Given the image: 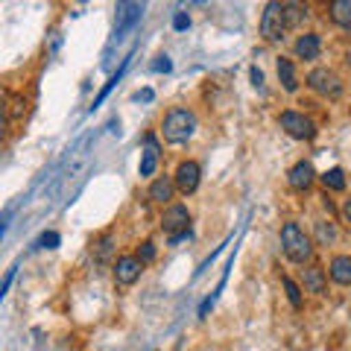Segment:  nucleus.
Returning a JSON list of instances; mask_svg holds the SVG:
<instances>
[{"label": "nucleus", "instance_id": "nucleus-12", "mask_svg": "<svg viewBox=\"0 0 351 351\" xmlns=\"http://www.w3.org/2000/svg\"><path fill=\"white\" fill-rule=\"evenodd\" d=\"M328 276H331V281L339 284V287H348L351 284V258L348 255L331 258V263H328Z\"/></svg>", "mask_w": 351, "mask_h": 351}, {"label": "nucleus", "instance_id": "nucleus-29", "mask_svg": "<svg viewBox=\"0 0 351 351\" xmlns=\"http://www.w3.org/2000/svg\"><path fill=\"white\" fill-rule=\"evenodd\" d=\"M343 217H346V223L351 226V199H346V205H343Z\"/></svg>", "mask_w": 351, "mask_h": 351}, {"label": "nucleus", "instance_id": "nucleus-19", "mask_svg": "<svg viewBox=\"0 0 351 351\" xmlns=\"http://www.w3.org/2000/svg\"><path fill=\"white\" fill-rule=\"evenodd\" d=\"M284 12H287V27H299L307 18V6H302V0H290L284 3Z\"/></svg>", "mask_w": 351, "mask_h": 351}, {"label": "nucleus", "instance_id": "nucleus-5", "mask_svg": "<svg viewBox=\"0 0 351 351\" xmlns=\"http://www.w3.org/2000/svg\"><path fill=\"white\" fill-rule=\"evenodd\" d=\"M278 123L295 141H313L316 138V123L307 114H302V112H281Z\"/></svg>", "mask_w": 351, "mask_h": 351}, {"label": "nucleus", "instance_id": "nucleus-17", "mask_svg": "<svg viewBox=\"0 0 351 351\" xmlns=\"http://www.w3.org/2000/svg\"><path fill=\"white\" fill-rule=\"evenodd\" d=\"M319 182L325 184V191H334V193L346 191V173L339 170V167H331V170H325V173L319 176Z\"/></svg>", "mask_w": 351, "mask_h": 351}, {"label": "nucleus", "instance_id": "nucleus-1", "mask_svg": "<svg viewBox=\"0 0 351 351\" xmlns=\"http://www.w3.org/2000/svg\"><path fill=\"white\" fill-rule=\"evenodd\" d=\"M196 126H199V120L191 108H173L161 120V135L167 144H184L196 135Z\"/></svg>", "mask_w": 351, "mask_h": 351}, {"label": "nucleus", "instance_id": "nucleus-8", "mask_svg": "<svg viewBox=\"0 0 351 351\" xmlns=\"http://www.w3.org/2000/svg\"><path fill=\"white\" fill-rule=\"evenodd\" d=\"M176 188H179L184 196L188 193H196V188H199V179H202V170L196 161H182L179 167H176Z\"/></svg>", "mask_w": 351, "mask_h": 351}, {"label": "nucleus", "instance_id": "nucleus-18", "mask_svg": "<svg viewBox=\"0 0 351 351\" xmlns=\"http://www.w3.org/2000/svg\"><path fill=\"white\" fill-rule=\"evenodd\" d=\"M91 252H94V261H108L112 258V252H114V237L112 234H103L100 240H94V246H91Z\"/></svg>", "mask_w": 351, "mask_h": 351}, {"label": "nucleus", "instance_id": "nucleus-23", "mask_svg": "<svg viewBox=\"0 0 351 351\" xmlns=\"http://www.w3.org/2000/svg\"><path fill=\"white\" fill-rule=\"evenodd\" d=\"M138 258L144 261V263L156 261V243H152V240H144V243H141V249H138Z\"/></svg>", "mask_w": 351, "mask_h": 351}, {"label": "nucleus", "instance_id": "nucleus-15", "mask_svg": "<svg viewBox=\"0 0 351 351\" xmlns=\"http://www.w3.org/2000/svg\"><path fill=\"white\" fill-rule=\"evenodd\" d=\"M278 80H281V88L287 94H295V88H299V80H295V68L290 59H278Z\"/></svg>", "mask_w": 351, "mask_h": 351}, {"label": "nucleus", "instance_id": "nucleus-21", "mask_svg": "<svg viewBox=\"0 0 351 351\" xmlns=\"http://www.w3.org/2000/svg\"><path fill=\"white\" fill-rule=\"evenodd\" d=\"M281 284H284V290H287L290 304L295 307V311H299V307H302V290H299V284H295L290 276H284V278H281Z\"/></svg>", "mask_w": 351, "mask_h": 351}, {"label": "nucleus", "instance_id": "nucleus-22", "mask_svg": "<svg viewBox=\"0 0 351 351\" xmlns=\"http://www.w3.org/2000/svg\"><path fill=\"white\" fill-rule=\"evenodd\" d=\"M126 64H129V59H126L123 64H120V71H117V73L112 76V80H108V82H106V88H103V91H100V94H97V100H94V108H97V106H100V103L106 100V97H108V94H112V88H114V85L120 82V76H123V71H126Z\"/></svg>", "mask_w": 351, "mask_h": 351}, {"label": "nucleus", "instance_id": "nucleus-26", "mask_svg": "<svg viewBox=\"0 0 351 351\" xmlns=\"http://www.w3.org/2000/svg\"><path fill=\"white\" fill-rule=\"evenodd\" d=\"M191 27V18L188 15H184V12H176V18H173V29H188Z\"/></svg>", "mask_w": 351, "mask_h": 351}, {"label": "nucleus", "instance_id": "nucleus-28", "mask_svg": "<svg viewBox=\"0 0 351 351\" xmlns=\"http://www.w3.org/2000/svg\"><path fill=\"white\" fill-rule=\"evenodd\" d=\"M152 97H156V94H152V91H149V88H144V91H141V94H138V100H144V103H152Z\"/></svg>", "mask_w": 351, "mask_h": 351}, {"label": "nucleus", "instance_id": "nucleus-25", "mask_svg": "<svg viewBox=\"0 0 351 351\" xmlns=\"http://www.w3.org/2000/svg\"><path fill=\"white\" fill-rule=\"evenodd\" d=\"M152 71H156V73H170L173 71V62L167 56H158V62L152 64Z\"/></svg>", "mask_w": 351, "mask_h": 351}, {"label": "nucleus", "instance_id": "nucleus-11", "mask_svg": "<svg viewBox=\"0 0 351 351\" xmlns=\"http://www.w3.org/2000/svg\"><path fill=\"white\" fill-rule=\"evenodd\" d=\"M158 158H161V152H158V141L156 135H147L144 141V149H141V179H149L152 173L158 170Z\"/></svg>", "mask_w": 351, "mask_h": 351}, {"label": "nucleus", "instance_id": "nucleus-33", "mask_svg": "<svg viewBox=\"0 0 351 351\" xmlns=\"http://www.w3.org/2000/svg\"><path fill=\"white\" fill-rule=\"evenodd\" d=\"M80 3H85V0H80Z\"/></svg>", "mask_w": 351, "mask_h": 351}, {"label": "nucleus", "instance_id": "nucleus-16", "mask_svg": "<svg viewBox=\"0 0 351 351\" xmlns=\"http://www.w3.org/2000/svg\"><path fill=\"white\" fill-rule=\"evenodd\" d=\"M331 21L337 27L351 29V0H331Z\"/></svg>", "mask_w": 351, "mask_h": 351}, {"label": "nucleus", "instance_id": "nucleus-32", "mask_svg": "<svg viewBox=\"0 0 351 351\" xmlns=\"http://www.w3.org/2000/svg\"><path fill=\"white\" fill-rule=\"evenodd\" d=\"M193 3H202V0H193Z\"/></svg>", "mask_w": 351, "mask_h": 351}, {"label": "nucleus", "instance_id": "nucleus-7", "mask_svg": "<svg viewBox=\"0 0 351 351\" xmlns=\"http://www.w3.org/2000/svg\"><path fill=\"white\" fill-rule=\"evenodd\" d=\"M161 228L167 234H182L191 232V211L184 205H170L167 211L161 214Z\"/></svg>", "mask_w": 351, "mask_h": 351}, {"label": "nucleus", "instance_id": "nucleus-10", "mask_svg": "<svg viewBox=\"0 0 351 351\" xmlns=\"http://www.w3.org/2000/svg\"><path fill=\"white\" fill-rule=\"evenodd\" d=\"M293 50H295V59H302V62H316V59H319V53H322V41H319V36H316V32H304V36L295 38Z\"/></svg>", "mask_w": 351, "mask_h": 351}, {"label": "nucleus", "instance_id": "nucleus-14", "mask_svg": "<svg viewBox=\"0 0 351 351\" xmlns=\"http://www.w3.org/2000/svg\"><path fill=\"white\" fill-rule=\"evenodd\" d=\"M325 287H328V272L319 263H311V267L304 269V290L319 295V293H325Z\"/></svg>", "mask_w": 351, "mask_h": 351}, {"label": "nucleus", "instance_id": "nucleus-24", "mask_svg": "<svg viewBox=\"0 0 351 351\" xmlns=\"http://www.w3.org/2000/svg\"><path fill=\"white\" fill-rule=\"evenodd\" d=\"M62 243V237L56 234V232H44L41 237H38V243L36 246H41V249H56Z\"/></svg>", "mask_w": 351, "mask_h": 351}, {"label": "nucleus", "instance_id": "nucleus-13", "mask_svg": "<svg viewBox=\"0 0 351 351\" xmlns=\"http://www.w3.org/2000/svg\"><path fill=\"white\" fill-rule=\"evenodd\" d=\"M176 191H179V188H176V179H170V176H161V179H156L149 184V199L158 202V205H167Z\"/></svg>", "mask_w": 351, "mask_h": 351}, {"label": "nucleus", "instance_id": "nucleus-9", "mask_svg": "<svg viewBox=\"0 0 351 351\" xmlns=\"http://www.w3.org/2000/svg\"><path fill=\"white\" fill-rule=\"evenodd\" d=\"M313 182H316V170H313V164H311V161L293 164L290 173H287V184H290L295 193H307V191L313 188Z\"/></svg>", "mask_w": 351, "mask_h": 351}, {"label": "nucleus", "instance_id": "nucleus-3", "mask_svg": "<svg viewBox=\"0 0 351 351\" xmlns=\"http://www.w3.org/2000/svg\"><path fill=\"white\" fill-rule=\"evenodd\" d=\"M284 29H287V12H284V3L281 0H269L263 6V15H261V36L267 44H278L284 38Z\"/></svg>", "mask_w": 351, "mask_h": 351}, {"label": "nucleus", "instance_id": "nucleus-20", "mask_svg": "<svg viewBox=\"0 0 351 351\" xmlns=\"http://www.w3.org/2000/svg\"><path fill=\"white\" fill-rule=\"evenodd\" d=\"M316 240H319V246H331L337 240L334 223H316Z\"/></svg>", "mask_w": 351, "mask_h": 351}, {"label": "nucleus", "instance_id": "nucleus-2", "mask_svg": "<svg viewBox=\"0 0 351 351\" xmlns=\"http://www.w3.org/2000/svg\"><path fill=\"white\" fill-rule=\"evenodd\" d=\"M281 252L293 263H302L304 267V263H311V258H313V240L295 223H284L281 226Z\"/></svg>", "mask_w": 351, "mask_h": 351}, {"label": "nucleus", "instance_id": "nucleus-27", "mask_svg": "<svg viewBox=\"0 0 351 351\" xmlns=\"http://www.w3.org/2000/svg\"><path fill=\"white\" fill-rule=\"evenodd\" d=\"M249 76H252V85H255V88H258V91H261V88H263V73H261V68H258V64H252V71H249Z\"/></svg>", "mask_w": 351, "mask_h": 351}, {"label": "nucleus", "instance_id": "nucleus-6", "mask_svg": "<svg viewBox=\"0 0 351 351\" xmlns=\"http://www.w3.org/2000/svg\"><path fill=\"white\" fill-rule=\"evenodd\" d=\"M141 272H144V261L138 255H123L114 261V281L129 287V284H135L141 278Z\"/></svg>", "mask_w": 351, "mask_h": 351}, {"label": "nucleus", "instance_id": "nucleus-31", "mask_svg": "<svg viewBox=\"0 0 351 351\" xmlns=\"http://www.w3.org/2000/svg\"><path fill=\"white\" fill-rule=\"evenodd\" d=\"M322 205H325V211H328V214H334V202H331V199H328V196H325V199H322Z\"/></svg>", "mask_w": 351, "mask_h": 351}, {"label": "nucleus", "instance_id": "nucleus-4", "mask_svg": "<svg viewBox=\"0 0 351 351\" xmlns=\"http://www.w3.org/2000/svg\"><path fill=\"white\" fill-rule=\"evenodd\" d=\"M307 88L316 91L319 97H328V100H339L343 97V82H339V76L328 68H316L307 73Z\"/></svg>", "mask_w": 351, "mask_h": 351}, {"label": "nucleus", "instance_id": "nucleus-30", "mask_svg": "<svg viewBox=\"0 0 351 351\" xmlns=\"http://www.w3.org/2000/svg\"><path fill=\"white\" fill-rule=\"evenodd\" d=\"M12 278H15V269H9V272H6V281H3V293L9 290V284H12Z\"/></svg>", "mask_w": 351, "mask_h": 351}]
</instances>
